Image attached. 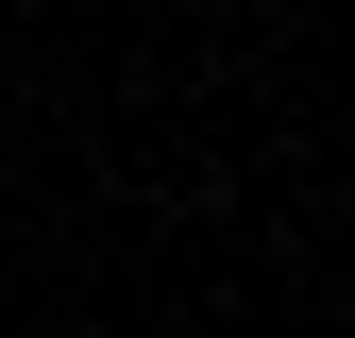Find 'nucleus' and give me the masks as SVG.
Masks as SVG:
<instances>
[]
</instances>
